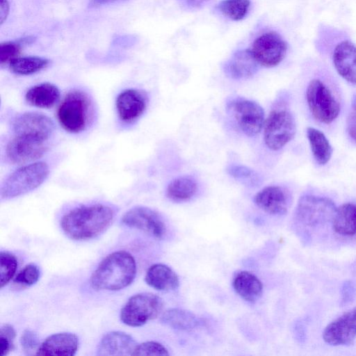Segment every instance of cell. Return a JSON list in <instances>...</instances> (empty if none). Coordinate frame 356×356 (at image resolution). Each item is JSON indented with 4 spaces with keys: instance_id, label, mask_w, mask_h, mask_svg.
<instances>
[{
    "instance_id": "3",
    "label": "cell",
    "mask_w": 356,
    "mask_h": 356,
    "mask_svg": "<svg viewBox=\"0 0 356 356\" xmlns=\"http://www.w3.org/2000/svg\"><path fill=\"white\" fill-rule=\"evenodd\" d=\"M49 167L43 161L23 165L10 173L2 182L1 200H10L39 187L47 178Z\"/></svg>"
},
{
    "instance_id": "36",
    "label": "cell",
    "mask_w": 356,
    "mask_h": 356,
    "mask_svg": "<svg viewBox=\"0 0 356 356\" xmlns=\"http://www.w3.org/2000/svg\"><path fill=\"white\" fill-rule=\"evenodd\" d=\"M346 130L351 139L356 143V97L346 121Z\"/></svg>"
},
{
    "instance_id": "34",
    "label": "cell",
    "mask_w": 356,
    "mask_h": 356,
    "mask_svg": "<svg viewBox=\"0 0 356 356\" xmlns=\"http://www.w3.org/2000/svg\"><path fill=\"white\" fill-rule=\"evenodd\" d=\"M133 355H169L168 350L160 343L145 341L138 344Z\"/></svg>"
},
{
    "instance_id": "4",
    "label": "cell",
    "mask_w": 356,
    "mask_h": 356,
    "mask_svg": "<svg viewBox=\"0 0 356 356\" xmlns=\"http://www.w3.org/2000/svg\"><path fill=\"white\" fill-rule=\"evenodd\" d=\"M90 112V101L86 92L80 90L69 92L60 104L57 118L67 131L76 134L88 126Z\"/></svg>"
},
{
    "instance_id": "12",
    "label": "cell",
    "mask_w": 356,
    "mask_h": 356,
    "mask_svg": "<svg viewBox=\"0 0 356 356\" xmlns=\"http://www.w3.org/2000/svg\"><path fill=\"white\" fill-rule=\"evenodd\" d=\"M122 222L157 238H163L166 232L165 225L159 214L146 207L131 208L123 215Z\"/></svg>"
},
{
    "instance_id": "28",
    "label": "cell",
    "mask_w": 356,
    "mask_h": 356,
    "mask_svg": "<svg viewBox=\"0 0 356 356\" xmlns=\"http://www.w3.org/2000/svg\"><path fill=\"white\" fill-rule=\"evenodd\" d=\"M49 64L47 58L39 56L17 57L10 62V68L19 75H29L45 68Z\"/></svg>"
},
{
    "instance_id": "22",
    "label": "cell",
    "mask_w": 356,
    "mask_h": 356,
    "mask_svg": "<svg viewBox=\"0 0 356 356\" xmlns=\"http://www.w3.org/2000/svg\"><path fill=\"white\" fill-rule=\"evenodd\" d=\"M232 286L236 293L249 302H255L262 295L263 285L254 274L246 270L238 272L234 276Z\"/></svg>"
},
{
    "instance_id": "19",
    "label": "cell",
    "mask_w": 356,
    "mask_h": 356,
    "mask_svg": "<svg viewBox=\"0 0 356 356\" xmlns=\"http://www.w3.org/2000/svg\"><path fill=\"white\" fill-rule=\"evenodd\" d=\"M332 58L338 74L356 84V45L350 40L342 41L336 46Z\"/></svg>"
},
{
    "instance_id": "18",
    "label": "cell",
    "mask_w": 356,
    "mask_h": 356,
    "mask_svg": "<svg viewBox=\"0 0 356 356\" xmlns=\"http://www.w3.org/2000/svg\"><path fill=\"white\" fill-rule=\"evenodd\" d=\"M79 348L78 337L71 332L53 334L37 350L38 355H74Z\"/></svg>"
},
{
    "instance_id": "27",
    "label": "cell",
    "mask_w": 356,
    "mask_h": 356,
    "mask_svg": "<svg viewBox=\"0 0 356 356\" xmlns=\"http://www.w3.org/2000/svg\"><path fill=\"white\" fill-rule=\"evenodd\" d=\"M197 190L195 180L182 176L172 180L167 186L166 195L173 202H181L191 199Z\"/></svg>"
},
{
    "instance_id": "29",
    "label": "cell",
    "mask_w": 356,
    "mask_h": 356,
    "mask_svg": "<svg viewBox=\"0 0 356 356\" xmlns=\"http://www.w3.org/2000/svg\"><path fill=\"white\" fill-rule=\"evenodd\" d=\"M250 6V0H222L218 5L221 13L234 21L243 19Z\"/></svg>"
},
{
    "instance_id": "13",
    "label": "cell",
    "mask_w": 356,
    "mask_h": 356,
    "mask_svg": "<svg viewBox=\"0 0 356 356\" xmlns=\"http://www.w3.org/2000/svg\"><path fill=\"white\" fill-rule=\"evenodd\" d=\"M47 142L14 136L6 146V156L13 163H26L40 158L47 150Z\"/></svg>"
},
{
    "instance_id": "5",
    "label": "cell",
    "mask_w": 356,
    "mask_h": 356,
    "mask_svg": "<svg viewBox=\"0 0 356 356\" xmlns=\"http://www.w3.org/2000/svg\"><path fill=\"white\" fill-rule=\"evenodd\" d=\"M163 308L162 299L156 294L143 292L130 297L120 312L121 321L131 327H140L156 318Z\"/></svg>"
},
{
    "instance_id": "9",
    "label": "cell",
    "mask_w": 356,
    "mask_h": 356,
    "mask_svg": "<svg viewBox=\"0 0 356 356\" xmlns=\"http://www.w3.org/2000/svg\"><path fill=\"white\" fill-rule=\"evenodd\" d=\"M227 110L240 130L248 136L257 135L264 127V110L254 101L244 98L233 99L227 103Z\"/></svg>"
},
{
    "instance_id": "39",
    "label": "cell",
    "mask_w": 356,
    "mask_h": 356,
    "mask_svg": "<svg viewBox=\"0 0 356 356\" xmlns=\"http://www.w3.org/2000/svg\"><path fill=\"white\" fill-rule=\"evenodd\" d=\"M0 335L6 337L7 338L14 341L16 333L12 325L10 324H4L1 327Z\"/></svg>"
},
{
    "instance_id": "7",
    "label": "cell",
    "mask_w": 356,
    "mask_h": 356,
    "mask_svg": "<svg viewBox=\"0 0 356 356\" xmlns=\"http://www.w3.org/2000/svg\"><path fill=\"white\" fill-rule=\"evenodd\" d=\"M306 99L313 117L318 121L330 124L339 115L340 105L331 90L321 80H312L307 88Z\"/></svg>"
},
{
    "instance_id": "8",
    "label": "cell",
    "mask_w": 356,
    "mask_h": 356,
    "mask_svg": "<svg viewBox=\"0 0 356 356\" xmlns=\"http://www.w3.org/2000/svg\"><path fill=\"white\" fill-rule=\"evenodd\" d=\"M337 209L334 203L329 198L305 195L298 202L295 218L302 225L316 227L332 222Z\"/></svg>"
},
{
    "instance_id": "33",
    "label": "cell",
    "mask_w": 356,
    "mask_h": 356,
    "mask_svg": "<svg viewBox=\"0 0 356 356\" xmlns=\"http://www.w3.org/2000/svg\"><path fill=\"white\" fill-rule=\"evenodd\" d=\"M21 49V43L13 41L1 42L0 44L1 65H9L12 60L19 57Z\"/></svg>"
},
{
    "instance_id": "23",
    "label": "cell",
    "mask_w": 356,
    "mask_h": 356,
    "mask_svg": "<svg viewBox=\"0 0 356 356\" xmlns=\"http://www.w3.org/2000/svg\"><path fill=\"white\" fill-rule=\"evenodd\" d=\"M60 90L50 83H42L30 88L25 95L26 102L36 107H52L59 99Z\"/></svg>"
},
{
    "instance_id": "10",
    "label": "cell",
    "mask_w": 356,
    "mask_h": 356,
    "mask_svg": "<svg viewBox=\"0 0 356 356\" xmlns=\"http://www.w3.org/2000/svg\"><path fill=\"white\" fill-rule=\"evenodd\" d=\"M250 50L259 65L273 67L284 59L287 44L277 33L269 31L257 38Z\"/></svg>"
},
{
    "instance_id": "16",
    "label": "cell",
    "mask_w": 356,
    "mask_h": 356,
    "mask_svg": "<svg viewBox=\"0 0 356 356\" xmlns=\"http://www.w3.org/2000/svg\"><path fill=\"white\" fill-rule=\"evenodd\" d=\"M147 97L141 91L127 89L122 91L116 99V109L120 120L130 123L136 120L145 112L147 107Z\"/></svg>"
},
{
    "instance_id": "38",
    "label": "cell",
    "mask_w": 356,
    "mask_h": 356,
    "mask_svg": "<svg viewBox=\"0 0 356 356\" xmlns=\"http://www.w3.org/2000/svg\"><path fill=\"white\" fill-rule=\"evenodd\" d=\"M181 6L187 8H198L204 5L209 0H177Z\"/></svg>"
},
{
    "instance_id": "2",
    "label": "cell",
    "mask_w": 356,
    "mask_h": 356,
    "mask_svg": "<svg viewBox=\"0 0 356 356\" xmlns=\"http://www.w3.org/2000/svg\"><path fill=\"white\" fill-rule=\"evenodd\" d=\"M136 274V264L128 252L120 250L106 257L90 277L95 290L118 291L128 286Z\"/></svg>"
},
{
    "instance_id": "14",
    "label": "cell",
    "mask_w": 356,
    "mask_h": 356,
    "mask_svg": "<svg viewBox=\"0 0 356 356\" xmlns=\"http://www.w3.org/2000/svg\"><path fill=\"white\" fill-rule=\"evenodd\" d=\"M323 338L332 346L351 344L356 338V307L328 324Z\"/></svg>"
},
{
    "instance_id": "32",
    "label": "cell",
    "mask_w": 356,
    "mask_h": 356,
    "mask_svg": "<svg viewBox=\"0 0 356 356\" xmlns=\"http://www.w3.org/2000/svg\"><path fill=\"white\" fill-rule=\"evenodd\" d=\"M40 274L38 267L34 264H29L16 275L14 282L18 284L29 286L38 282Z\"/></svg>"
},
{
    "instance_id": "26",
    "label": "cell",
    "mask_w": 356,
    "mask_h": 356,
    "mask_svg": "<svg viewBox=\"0 0 356 356\" xmlns=\"http://www.w3.org/2000/svg\"><path fill=\"white\" fill-rule=\"evenodd\" d=\"M307 136L313 156L320 165L326 164L331 159L332 147L325 134L314 127L307 129Z\"/></svg>"
},
{
    "instance_id": "11",
    "label": "cell",
    "mask_w": 356,
    "mask_h": 356,
    "mask_svg": "<svg viewBox=\"0 0 356 356\" xmlns=\"http://www.w3.org/2000/svg\"><path fill=\"white\" fill-rule=\"evenodd\" d=\"M54 128V123L50 118L37 112L19 115L13 123L14 136H26L45 142H48Z\"/></svg>"
},
{
    "instance_id": "30",
    "label": "cell",
    "mask_w": 356,
    "mask_h": 356,
    "mask_svg": "<svg viewBox=\"0 0 356 356\" xmlns=\"http://www.w3.org/2000/svg\"><path fill=\"white\" fill-rule=\"evenodd\" d=\"M227 171L233 178L246 186H257L261 181L259 175L254 170L243 165H229Z\"/></svg>"
},
{
    "instance_id": "24",
    "label": "cell",
    "mask_w": 356,
    "mask_h": 356,
    "mask_svg": "<svg viewBox=\"0 0 356 356\" xmlns=\"http://www.w3.org/2000/svg\"><path fill=\"white\" fill-rule=\"evenodd\" d=\"M160 321L163 325L177 330H191L201 323L192 312L179 308L165 310L161 314Z\"/></svg>"
},
{
    "instance_id": "1",
    "label": "cell",
    "mask_w": 356,
    "mask_h": 356,
    "mask_svg": "<svg viewBox=\"0 0 356 356\" xmlns=\"http://www.w3.org/2000/svg\"><path fill=\"white\" fill-rule=\"evenodd\" d=\"M113 217V211L106 205L81 206L65 213L60 221V226L69 238L85 241L104 232L112 222Z\"/></svg>"
},
{
    "instance_id": "37",
    "label": "cell",
    "mask_w": 356,
    "mask_h": 356,
    "mask_svg": "<svg viewBox=\"0 0 356 356\" xmlns=\"http://www.w3.org/2000/svg\"><path fill=\"white\" fill-rule=\"evenodd\" d=\"M13 341L0 335V356H5L8 354L13 346Z\"/></svg>"
},
{
    "instance_id": "21",
    "label": "cell",
    "mask_w": 356,
    "mask_h": 356,
    "mask_svg": "<svg viewBox=\"0 0 356 356\" xmlns=\"http://www.w3.org/2000/svg\"><path fill=\"white\" fill-rule=\"evenodd\" d=\"M145 280L149 286L164 292L175 291L179 285L175 272L163 264L152 265L146 272Z\"/></svg>"
},
{
    "instance_id": "41",
    "label": "cell",
    "mask_w": 356,
    "mask_h": 356,
    "mask_svg": "<svg viewBox=\"0 0 356 356\" xmlns=\"http://www.w3.org/2000/svg\"><path fill=\"white\" fill-rule=\"evenodd\" d=\"M99 1H109V0H99Z\"/></svg>"
},
{
    "instance_id": "17",
    "label": "cell",
    "mask_w": 356,
    "mask_h": 356,
    "mask_svg": "<svg viewBox=\"0 0 356 356\" xmlns=\"http://www.w3.org/2000/svg\"><path fill=\"white\" fill-rule=\"evenodd\" d=\"M137 345L136 341L129 334L120 331H112L104 334L100 340L97 355H133Z\"/></svg>"
},
{
    "instance_id": "40",
    "label": "cell",
    "mask_w": 356,
    "mask_h": 356,
    "mask_svg": "<svg viewBox=\"0 0 356 356\" xmlns=\"http://www.w3.org/2000/svg\"><path fill=\"white\" fill-rule=\"evenodd\" d=\"M9 13V3L8 0H1L0 22L2 24L6 19Z\"/></svg>"
},
{
    "instance_id": "35",
    "label": "cell",
    "mask_w": 356,
    "mask_h": 356,
    "mask_svg": "<svg viewBox=\"0 0 356 356\" xmlns=\"http://www.w3.org/2000/svg\"><path fill=\"white\" fill-rule=\"evenodd\" d=\"M20 343L22 348L26 351L35 349L39 344L38 335L32 330H25L20 338Z\"/></svg>"
},
{
    "instance_id": "31",
    "label": "cell",
    "mask_w": 356,
    "mask_h": 356,
    "mask_svg": "<svg viewBox=\"0 0 356 356\" xmlns=\"http://www.w3.org/2000/svg\"><path fill=\"white\" fill-rule=\"evenodd\" d=\"M17 268V260L11 253L1 251L0 253V280L3 288L14 277Z\"/></svg>"
},
{
    "instance_id": "15",
    "label": "cell",
    "mask_w": 356,
    "mask_h": 356,
    "mask_svg": "<svg viewBox=\"0 0 356 356\" xmlns=\"http://www.w3.org/2000/svg\"><path fill=\"white\" fill-rule=\"evenodd\" d=\"M255 204L271 215H284L290 206L289 193L279 186H268L259 191L254 197Z\"/></svg>"
},
{
    "instance_id": "6",
    "label": "cell",
    "mask_w": 356,
    "mask_h": 356,
    "mask_svg": "<svg viewBox=\"0 0 356 356\" xmlns=\"http://www.w3.org/2000/svg\"><path fill=\"white\" fill-rule=\"evenodd\" d=\"M296 131L295 119L285 108L273 109L265 120L264 140L271 150L282 149L294 137Z\"/></svg>"
},
{
    "instance_id": "20",
    "label": "cell",
    "mask_w": 356,
    "mask_h": 356,
    "mask_svg": "<svg viewBox=\"0 0 356 356\" xmlns=\"http://www.w3.org/2000/svg\"><path fill=\"white\" fill-rule=\"evenodd\" d=\"M259 63L250 49L235 52L225 65L226 74L234 79H245L252 76L258 70Z\"/></svg>"
},
{
    "instance_id": "25",
    "label": "cell",
    "mask_w": 356,
    "mask_h": 356,
    "mask_svg": "<svg viewBox=\"0 0 356 356\" xmlns=\"http://www.w3.org/2000/svg\"><path fill=\"white\" fill-rule=\"evenodd\" d=\"M336 233L345 236L356 234V204L346 203L337 209L332 220Z\"/></svg>"
}]
</instances>
